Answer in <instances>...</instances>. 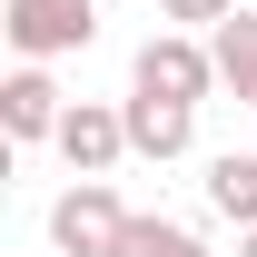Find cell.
Returning <instances> with one entry per match:
<instances>
[{
    "mask_svg": "<svg viewBox=\"0 0 257 257\" xmlns=\"http://www.w3.org/2000/svg\"><path fill=\"white\" fill-rule=\"evenodd\" d=\"M128 89L198 109V99L218 89V50H208L198 30H149V40H139V60H128Z\"/></svg>",
    "mask_w": 257,
    "mask_h": 257,
    "instance_id": "6da1fadb",
    "label": "cell"
},
{
    "mask_svg": "<svg viewBox=\"0 0 257 257\" xmlns=\"http://www.w3.org/2000/svg\"><path fill=\"white\" fill-rule=\"evenodd\" d=\"M119 237H128V208L109 178H69L50 198V247L60 257H119Z\"/></svg>",
    "mask_w": 257,
    "mask_h": 257,
    "instance_id": "7a4b0ae2",
    "label": "cell"
},
{
    "mask_svg": "<svg viewBox=\"0 0 257 257\" xmlns=\"http://www.w3.org/2000/svg\"><path fill=\"white\" fill-rule=\"evenodd\" d=\"M0 30H10L20 60L50 69V60H69V50H89V40H99V0H10Z\"/></svg>",
    "mask_w": 257,
    "mask_h": 257,
    "instance_id": "3957f363",
    "label": "cell"
},
{
    "mask_svg": "<svg viewBox=\"0 0 257 257\" xmlns=\"http://www.w3.org/2000/svg\"><path fill=\"white\" fill-rule=\"evenodd\" d=\"M50 149L69 159V178H109V168L128 159V109H109V99H69V119H60Z\"/></svg>",
    "mask_w": 257,
    "mask_h": 257,
    "instance_id": "277c9868",
    "label": "cell"
},
{
    "mask_svg": "<svg viewBox=\"0 0 257 257\" xmlns=\"http://www.w3.org/2000/svg\"><path fill=\"white\" fill-rule=\"evenodd\" d=\"M60 119H69V99H60V79H50L40 60H20L10 79H0V128H10V149L60 139Z\"/></svg>",
    "mask_w": 257,
    "mask_h": 257,
    "instance_id": "5b68a950",
    "label": "cell"
},
{
    "mask_svg": "<svg viewBox=\"0 0 257 257\" xmlns=\"http://www.w3.org/2000/svg\"><path fill=\"white\" fill-rule=\"evenodd\" d=\"M119 109H128V159H188V149H198V109H178V99H149V89H128L119 99Z\"/></svg>",
    "mask_w": 257,
    "mask_h": 257,
    "instance_id": "8992f818",
    "label": "cell"
},
{
    "mask_svg": "<svg viewBox=\"0 0 257 257\" xmlns=\"http://www.w3.org/2000/svg\"><path fill=\"white\" fill-rule=\"evenodd\" d=\"M208 208L227 227H257V149H218L208 159Z\"/></svg>",
    "mask_w": 257,
    "mask_h": 257,
    "instance_id": "52a82bcc",
    "label": "cell"
},
{
    "mask_svg": "<svg viewBox=\"0 0 257 257\" xmlns=\"http://www.w3.org/2000/svg\"><path fill=\"white\" fill-rule=\"evenodd\" d=\"M208 50H218V89H237V99L257 109V10L218 20V30H208Z\"/></svg>",
    "mask_w": 257,
    "mask_h": 257,
    "instance_id": "ba28073f",
    "label": "cell"
},
{
    "mask_svg": "<svg viewBox=\"0 0 257 257\" xmlns=\"http://www.w3.org/2000/svg\"><path fill=\"white\" fill-rule=\"evenodd\" d=\"M119 257H208V237H198V227H178V218H128Z\"/></svg>",
    "mask_w": 257,
    "mask_h": 257,
    "instance_id": "9c48e42d",
    "label": "cell"
},
{
    "mask_svg": "<svg viewBox=\"0 0 257 257\" xmlns=\"http://www.w3.org/2000/svg\"><path fill=\"white\" fill-rule=\"evenodd\" d=\"M237 10H247V0H159V20H168V30H198V40L218 30V20H237Z\"/></svg>",
    "mask_w": 257,
    "mask_h": 257,
    "instance_id": "30bf717a",
    "label": "cell"
},
{
    "mask_svg": "<svg viewBox=\"0 0 257 257\" xmlns=\"http://www.w3.org/2000/svg\"><path fill=\"white\" fill-rule=\"evenodd\" d=\"M237 257H257V227H237Z\"/></svg>",
    "mask_w": 257,
    "mask_h": 257,
    "instance_id": "8fae6325",
    "label": "cell"
}]
</instances>
